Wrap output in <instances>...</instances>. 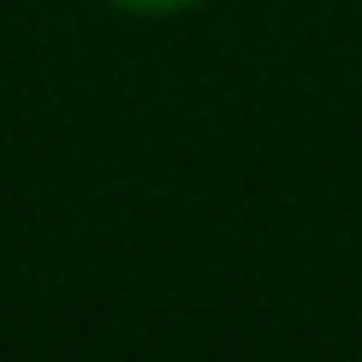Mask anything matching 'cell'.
<instances>
[{"mask_svg": "<svg viewBox=\"0 0 362 362\" xmlns=\"http://www.w3.org/2000/svg\"><path fill=\"white\" fill-rule=\"evenodd\" d=\"M119 12H143V18H173V12H190L202 0H113Z\"/></svg>", "mask_w": 362, "mask_h": 362, "instance_id": "obj_1", "label": "cell"}]
</instances>
